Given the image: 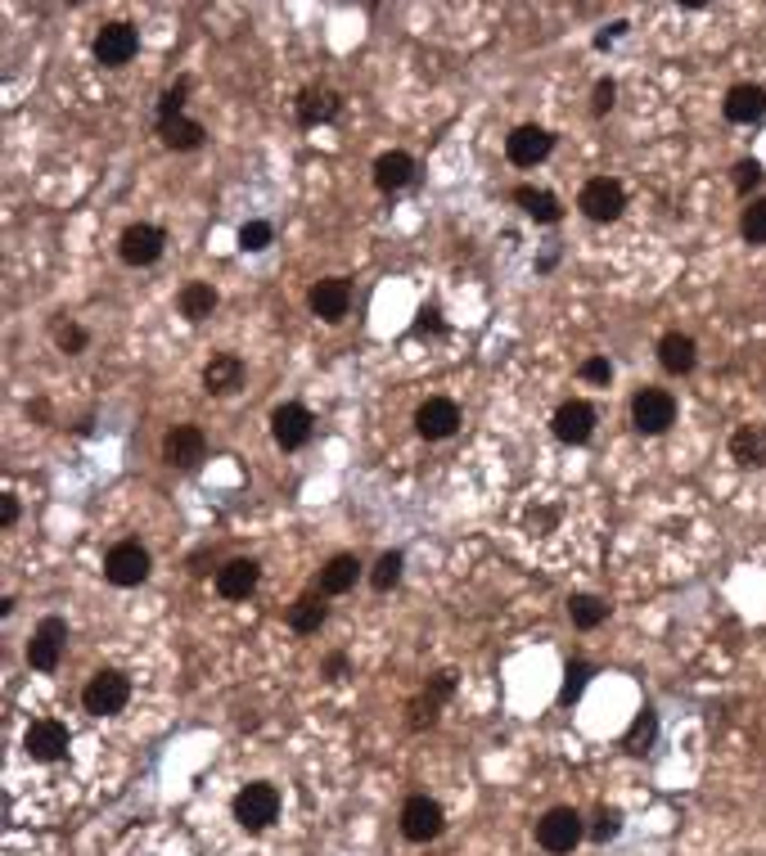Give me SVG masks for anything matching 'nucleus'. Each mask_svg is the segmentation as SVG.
<instances>
[{
  "label": "nucleus",
  "instance_id": "c9c22d12",
  "mask_svg": "<svg viewBox=\"0 0 766 856\" xmlns=\"http://www.w3.org/2000/svg\"><path fill=\"white\" fill-rule=\"evenodd\" d=\"M271 243H275V226H271V222L253 217V222L239 226V249H243V253H266Z\"/></svg>",
  "mask_w": 766,
  "mask_h": 856
},
{
  "label": "nucleus",
  "instance_id": "49530a36",
  "mask_svg": "<svg viewBox=\"0 0 766 856\" xmlns=\"http://www.w3.org/2000/svg\"><path fill=\"white\" fill-rule=\"evenodd\" d=\"M555 518H560V509H532V514H528V532H532V537H545L541 528H550Z\"/></svg>",
  "mask_w": 766,
  "mask_h": 856
},
{
  "label": "nucleus",
  "instance_id": "4468645a",
  "mask_svg": "<svg viewBox=\"0 0 766 856\" xmlns=\"http://www.w3.org/2000/svg\"><path fill=\"white\" fill-rule=\"evenodd\" d=\"M68 744H73L68 726L54 721V717L33 721V726H27V735H23L27 757H33V761H46V767H50V761H64V757H68Z\"/></svg>",
  "mask_w": 766,
  "mask_h": 856
},
{
  "label": "nucleus",
  "instance_id": "20e7f679",
  "mask_svg": "<svg viewBox=\"0 0 766 856\" xmlns=\"http://www.w3.org/2000/svg\"><path fill=\"white\" fill-rule=\"evenodd\" d=\"M581 839H587V820H581V811H573V807H550L537 820V843L550 856H568Z\"/></svg>",
  "mask_w": 766,
  "mask_h": 856
},
{
  "label": "nucleus",
  "instance_id": "f3484780",
  "mask_svg": "<svg viewBox=\"0 0 766 856\" xmlns=\"http://www.w3.org/2000/svg\"><path fill=\"white\" fill-rule=\"evenodd\" d=\"M455 428H460V406L451 402V396H428V402H419V411H415V433H419L424 442H447Z\"/></svg>",
  "mask_w": 766,
  "mask_h": 856
},
{
  "label": "nucleus",
  "instance_id": "c756f323",
  "mask_svg": "<svg viewBox=\"0 0 766 856\" xmlns=\"http://www.w3.org/2000/svg\"><path fill=\"white\" fill-rule=\"evenodd\" d=\"M325 618H329V604H325L321 591H306V595H298V600L289 604V627H293L298 635H316V631L325 627Z\"/></svg>",
  "mask_w": 766,
  "mask_h": 856
},
{
  "label": "nucleus",
  "instance_id": "72a5a7b5",
  "mask_svg": "<svg viewBox=\"0 0 766 856\" xmlns=\"http://www.w3.org/2000/svg\"><path fill=\"white\" fill-rule=\"evenodd\" d=\"M591 677H595V663H581V658H573V663L564 667V685H560V703H577L581 694H587V685H591Z\"/></svg>",
  "mask_w": 766,
  "mask_h": 856
},
{
  "label": "nucleus",
  "instance_id": "ea45409f",
  "mask_svg": "<svg viewBox=\"0 0 766 856\" xmlns=\"http://www.w3.org/2000/svg\"><path fill=\"white\" fill-rule=\"evenodd\" d=\"M186 96H190V81L180 77L176 86H167L163 90V100H159V122H172V117H186L180 109H186Z\"/></svg>",
  "mask_w": 766,
  "mask_h": 856
},
{
  "label": "nucleus",
  "instance_id": "f704fd0d",
  "mask_svg": "<svg viewBox=\"0 0 766 856\" xmlns=\"http://www.w3.org/2000/svg\"><path fill=\"white\" fill-rule=\"evenodd\" d=\"M762 180H766V172H762V163H757V159H740V163L730 167V186H734V194L749 199V203H753V194H757Z\"/></svg>",
  "mask_w": 766,
  "mask_h": 856
},
{
  "label": "nucleus",
  "instance_id": "dca6fc26",
  "mask_svg": "<svg viewBox=\"0 0 766 856\" xmlns=\"http://www.w3.org/2000/svg\"><path fill=\"white\" fill-rule=\"evenodd\" d=\"M306 307H312L316 320L325 325H339L348 312H352V285L343 275H329V280H316L312 293H306Z\"/></svg>",
  "mask_w": 766,
  "mask_h": 856
},
{
  "label": "nucleus",
  "instance_id": "423d86ee",
  "mask_svg": "<svg viewBox=\"0 0 766 856\" xmlns=\"http://www.w3.org/2000/svg\"><path fill=\"white\" fill-rule=\"evenodd\" d=\"M149 568H153V559H149V550L140 541H117V545H109V555H104V577L113 587H122V591L149 582Z\"/></svg>",
  "mask_w": 766,
  "mask_h": 856
},
{
  "label": "nucleus",
  "instance_id": "39448f33",
  "mask_svg": "<svg viewBox=\"0 0 766 856\" xmlns=\"http://www.w3.org/2000/svg\"><path fill=\"white\" fill-rule=\"evenodd\" d=\"M577 207H581V217H591V222H600V226L618 222L623 212H627V190H623V180H613V176H591L587 186H581V194H577Z\"/></svg>",
  "mask_w": 766,
  "mask_h": 856
},
{
  "label": "nucleus",
  "instance_id": "e433bc0d",
  "mask_svg": "<svg viewBox=\"0 0 766 856\" xmlns=\"http://www.w3.org/2000/svg\"><path fill=\"white\" fill-rule=\"evenodd\" d=\"M740 235L749 239V243H766V199H753L744 212H740Z\"/></svg>",
  "mask_w": 766,
  "mask_h": 856
},
{
  "label": "nucleus",
  "instance_id": "393cba45",
  "mask_svg": "<svg viewBox=\"0 0 766 856\" xmlns=\"http://www.w3.org/2000/svg\"><path fill=\"white\" fill-rule=\"evenodd\" d=\"M730 461L744 469H762L766 465V424H740L730 433Z\"/></svg>",
  "mask_w": 766,
  "mask_h": 856
},
{
  "label": "nucleus",
  "instance_id": "473e14b6",
  "mask_svg": "<svg viewBox=\"0 0 766 856\" xmlns=\"http://www.w3.org/2000/svg\"><path fill=\"white\" fill-rule=\"evenodd\" d=\"M402 568H406V555H402V550H384V555L375 559V568H371V587H375L379 595H388L397 582H402Z\"/></svg>",
  "mask_w": 766,
  "mask_h": 856
},
{
  "label": "nucleus",
  "instance_id": "f8f14e48",
  "mask_svg": "<svg viewBox=\"0 0 766 856\" xmlns=\"http://www.w3.org/2000/svg\"><path fill=\"white\" fill-rule=\"evenodd\" d=\"M312 433H316V419H312L306 406L285 402V406L271 411V438H275L280 451H302L306 442H312Z\"/></svg>",
  "mask_w": 766,
  "mask_h": 856
},
{
  "label": "nucleus",
  "instance_id": "7ed1b4c3",
  "mask_svg": "<svg viewBox=\"0 0 766 856\" xmlns=\"http://www.w3.org/2000/svg\"><path fill=\"white\" fill-rule=\"evenodd\" d=\"M677 424V396L667 388H640L631 396V428L640 438H663Z\"/></svg>",
  "mask_w": 766,
  "mask_h": 856
},
{
  "label": "nucleus",
  "instance_id": "a18cd8bd",
  "mask_svg": "<svg viewBox=\"0 0 766 856\" xmlns=\"http://www.w3.org/2000/svg\"><path fill=\"white\" fill-rule=\"evenodd\" d=\"M415 333H442V312L438 307H424L415 316Z\"/></svg>",
  "mask_w": 766,
  "mask_h": 856
},
{
  "label": "nucleus",
  "instance_id": "a878e982",
  "mask_svg": "<svg viewBox=\"0 0 766 856\" xmlns=\"http://www.w3.org/2000/svg\"><path fill=\"white\" fill-rule=\"evenodd\" d=\"M217 302H222L217 289L203 285V280H190V285H180V293H176V312L186 316L190 325H203L212 312H217Z\"/></svg>",
  "mask_w": 766,
  "mask_h": 856
},
{
  "label": "nucleus",
  "instance_id": "2f4dec72",
  "mask_svg": "<svg viewBox=\"0 0 766 856\" xmlns=\"http://www.w3.org/2000/svg\"><path fill=\"white\" fill-rule=\"evenodd\" d=\"M604 618H608V600H600V595H573L568 600V622L577 631H595Z\"/></svg>",
  "mask_w": 766,
  "mask_h": 856
},
{
  "label": "nucleus",
  "instance_id": "9d476101",
  "mask_svg": "<svg viewBox=\"0 0 766 856\" xmlns=\"http://www.w3.org/2000/svg\"><path fill=\"white\" fill-rule=\"evenodd\" d=\"M451 694H455V671H438V677H428V685L406 703V726H411V730L438 726L442 703H447Z\"/></svg>",
  "mask_w": 766,
  "mask_h": 856
},
{
  "label": "nucleus",
  "instance_id": "a19ab883",
  "mask_svg": "<svg viewBox=\"0 0 766 856\" xmlns=\"http://www.w3.org/2000/svg\"><path fill=\"white\" fill-rule=\"evenodd\" d=\"M577 375L587 379V383H595V388H608L613 383V361L608 356H587L577 365Z\"/></svg>",
  "mask_w": 766,
  "mask_h": 856
},
{
  "label": "nucleus",
  "instance_id": "6ab92c4d",
  "mask_svg": "<svg viewBox=\"0 0 766 856\" xmlns=\"http://www.w3.org/2000/svg\"><path fill=\"white\" fill-rule=\"evenodd\" d=\"M721 113H726V122H734V127H753V122L766 117V86H757V81L730 86L726 100H721Z\"/></svg>",
  "mask_w": 766,
  "mask_h": 856
},
{
  "label": "nucleus",
  "instance_id": "0eeeda50",
  "mask_svg": "<svg viewBox=\"0 0 766 856\" xmlns=\"http://www.w3.org/2000/svg\"><path fill=\"white\" fill-rule=\"evenodd\" d=\"M447 830V811L438 798H428V793H411V798L402 803V834L411 843H434L442 839Z\"/></svg>",
  "mask_w": 766,
  "mask_h": 856
},
{
  "label": "nucleus",
  "instance_id": "f257e3e1",
  "mask_svg": "<svg viewBox=\"0 0 766 856\" xmlns=\"http://www.w3.org/2000/svg\"><path fill=\"white\" fill-rule=\"evenodd\" d=\"M230 811H235V820H239V830L262 834V830H271V824L280 820V789L266 784V780L243 784V789L235 793Z\"/></svg>",
  "mask_w": 766,
  "mask_h": 856
},
{
  "label": "nucleus",
  "instance_id": "cd10ccee",
  "mask_svg": "<svg viewBox=\"0 0 766 856\" xmlns=\"http://www.w3.org/2000/svg\"><path fill=\"white\" fill-rule=\"evenodd\" d=\"M159 140L172 154H190V149H199L208 140V127L194 117H172V122H159Z\"/></svg>",
  "mask_w": 766,
  "mask_h": 856
},
{
  "label": "nucleus",
  "instance_id": "4c0bfd02",
  "mask_svg": "<svg viewBox=\"0 0 766 856\" xmlns=\"http://www.w3.org/2000/svg\"><path fill=\"white\" fill-rule=\"evenodd\" d=\"M587 834H591V843H608V839H618V834H623V811H618V807H600V811H595V820L587 824Z\"/></svg>",
  "mask_w": 766,
  "mask_h": 856
},
{
  "label": "nucleus",
  "instance_id": "412c9836",
  "mask_svg": "<svg viewBox=\"0 0 766 856\" xmlns=\"http://www.w3.org/2000/svg\"><path fill=\"white\" fill-rule=\"evenodd\" d=\"M293 109H298L302 127H321V122H334L343 113V96H339V90H325V86H306L302 96L293 100Z\"/></svg>",
  "mask_w": 766,
  "mask_h": 856
},
{
  "label": "nucleus",
  "instance_id": "bb28decb",
  "mask_svg": "<svg viewBox=\"0 0 766 856\" xmlns=\"http://www.w3.org/2000/svg\"><path fill=\"white\" fill-rule=\"evenodd\" d=\"M510 199H514L518 207H524L537 226H555V222H564V203H560L555 194H550V190H537V186H518Z\"/></svg>",
  "mask_w": 766,
  "mask_h": 856
},
{
  "label": "nucleus",
  "instance_id": "7c9ffc66",
  "mask_svg": "<svg viewBox=\"0 0 766 856\" xmlns=\"http://www.w3.org/2000/svg\"><path fill=\"white\" fill-rule=\"evenodd\" d=\"M654 740H658V713H654V708L636 713L631 730H627V735H623V748H627L631 757H645V753L654 748Z\"/></svg>",
  "mask_w": 766,
  "mask_h": 856
},
{
  "label": "nucleus",
  "instance_id": "a211bd4d",
  "mask_svg": "<svg viewBox=\"0 0 766 856\" xmlns=\"http://www.w3.org/2000/svg\"><path fill=\"white\" fill-rule=\"evenodd\" d=\"M550 428H555V438H560L564 446H587L591 433H595V406L581 402V396H573V402H564V406L555 411Z\"/></svg>",
  "mask_w": 766,
  "mask_h": 856
},
{
  "label": "nucleus",
  "instance_id": "4be33fe9",
  "mask_svg": "<svg viewBox=\"0 0 766 856\" xmlns=\"http://www.w3.org/2000/svg\"><path fill=\"white\" fill-rule=\"evenodd\" d=\"M415 159L406 154V149H388V154L375 159V186L384 194H402L406 186H415Z\"/></svg>",
  "mask_w": 766,
  "mask_h": 856
},
{
  "label": "nucleus",
  "instance_id": "ddd939ff",
  "mask_svg": "<svg viewBox=\"0 0 766 856\" xmlns=\"http://www.w3.org/2000/svg\"><path fill=\"white\" fill-rule=\"evenodd\" d=\"M68 645V622L64 618H41L33 640H27V667L33 671H54Z\"/></svg>",
  "mask_w": 766,
  "mask_h": 856
},
{
  "label": "nucleus",
  "instance_id": "c03bdc74",
  "mask_svg": "<svg viewBox=\"0 0 766 856\" xmlns=\"http://www.w3.org/2000/svg\"><path fill=\"white\" fill-rule=\"evenodd\" d=\"M627 27H631V23H627V18H613V23H608V27H604V33H595V50H608V46H613V41H618V37H623V33H627Z\"/></svg>",
  "mask_w": 766,
  "mask_h": 856
},
{
  "label": "nucleus",
  "instance_id": "5701e85b",
  "mask_svg": "<svg viewBox=\"0 0 766 856\" xmlns=\"http://www.w3.org/2000/svg\"><path fill=\"white\" fill-rule=\"evenodd\" d=\"M243 388V361L235 352H217L203 365V392L208 396H230Z\"/></svg>",
  "mask_w": 766,
  "mask_h": 856
},
{
  "label": "nucleus",
  "instance_id": "b1692460",
  "mask_svg": "<svg viewBox=\"0 0 766 856\" xmlns=\"http://www.w3.org/2000/svg\"><path fill=\"white\" fill-rule=\"evenodd\" d=\"M658 365L667 375H690L699 365V343L690 339V333H681V329L663 333V339H658Z\"/></svg>",
  "mask_w": 766,
  "mask_h": 856
},
{
  "label": "nucleus",
  "instance_id": "f03ea898",
  "mask_svg": "<svg viewBox=\"0 0 766 856\" xmlns=\"http://www.w3.org/2000/svg\"><path fill=\"white\" fill-rule=\"evenodd\" d=\"M131 703V677L117 667H100L81 690V708L90 717H117Z\"/></svg>",
  "mask_w": 766,
  "mask_h": 856
},
{
  "label": "nucleus",
  "instance_id": "1a4fd4ad",
  "mask_svg": "<svg viewBox=\"0 0 766 856\" xmlns=\"http://www.w3.org/2000/svg\"><path fill=\"white\" fill-rule=\"evenodd\" d=\"M136 50H140V33L127 18H113L96 33V64H104V68H127Z\"/></svg>",
  "mask_w": 766,
  "mask_h": 856
},
{
  "label": "nucleus",
  "instance_id": "6e6552de",
  "mask_svg": "<svg viewBox=\"0 0 766 856\" xmlns=\"http://www.w3.org/2000/svg\"><path fill=\"white\" fill-rule=\"evenodd\" d=\"M163 461L180 474H194L203 461H208V438L199 424H176L163 433Z\"/></svg>",
  "mask_w": 766,
  "mask_h": 856
},
{
  "label": "nucleus",
  "instance_id": "79ce46f5",
  "mask_svg": "<svg viewBox=\"0 0 766 856\" xmlns=\"http://www.w3.org/2000/svg\"><path fill=\"white\" fill-rule=\"evenodd\" d=\"M613 104H618V81H613V77H600V81H595V96H591V113L604 117Z\"/></svg>",
  "mask_w": 766,
  "mask_h": 856
},
{
  "label": "nucleus",
  "instance_id": "2eb2a0df",
  "mask_svg": "<svg viewBox=\"0 0 766 856\" xmlns=\"http://www.w3.org/2000/svg\"><path fill=\"white\" fill-rule=\"evenodd\" d=\"M550 149H555V131L537 127V122H528V127H514L505 136V159L514 167H537L550 159Z\"/></svg>",
  "mask_w": 766,
  "mask_h": 856
},
{
  "label": "nucleus",
  "instance_id": "de8ad7c7",
  "mask_svg": "<svg viewBox=\"0 0 766 856\" xmlns=\"http://www.w3.org/2000/svg\"><path fill=\"white\" fill-rule=\"evenodd\" d=\"M14 524H18V496L5 492L0 496V528H14Z\"/></svg>",
  "mask_w": 766,
  "mask_h": 856
},
{
  "label": "nucleus",
  "instance_id": "c85d7f7f",
  "mask_svg": "<svg viewBox=\"0 0 766 856\" xmlns=\"http://www.w3.org/2000/svg\"><path fill=\"white\" fill-rule=\"evenodd\" d=\"M356 577H361V559L356 555H334L321 568V577H316V591L321 595H348L356 587Z\"/></svg>",
  "mask_w": 766,
  "mask_h": 856
},
{
  "label": "nucleus",
  "instance_id": "58836bf2",
  "mask_svg": "<svg viewBox=\"0 0 766 856\" xmlns=\"http://www.w3.org/2000/svg\"><path fill=\"white\" fill-rule=\"evenodd\" d=\"M54 343H59V352H68V356H77V352H86V343H90V333H86L81 325H73V320H59V325H54Z\"/></svg>",
  "mask_w": 766,
  "mask_h": 856
},
{
  "label": "nucleus",
  "instance_id": "aec40b11",
  "mask_svg": "<svg viewBox=\"0 0 766 856\" xmlns=\"http://www.w3.org/2000/svg\"><path fill=\"white\" fill-rule=\"evenodd\" d=\"M258 582H262V564L258 559H226L222 568H217V595L222 600H249L253 591H258Z\"/></svg>",
  "mask_w": 766,
  "mask_h": 856
},
{
  "label": "nucleus",
  "instance_id": "9b49d317",
  "mask_svg": "<svg viewBox=\"0 0 766 856\" xmlns=\"http://www.w3.org/2000/svg\"><path fill=\"white\" fill-rule=\"evenodd\" d=\"M163 249H167V230L153 226V222H136L117 239V257L127 266H153L163 257Z\"/></svg>",
  "mask_w": 766,
  "mask_h": 856
},
{
  "label": "nucleus",
  "instance_id": "37998d69",
  "mask_svg": "<svg viewBox=\"0 0 766 856\" xmlns=\"http://www.w3.org/2000/svg\"><path fill=\"white\" fill-rule=\"evenodd\" d=\"M321 677H325V681H343V677H348V654H329V658L321 663Z\"/></svg>",
  "mask_w": 766,
  "mask_h": 856
}]
</instances>
